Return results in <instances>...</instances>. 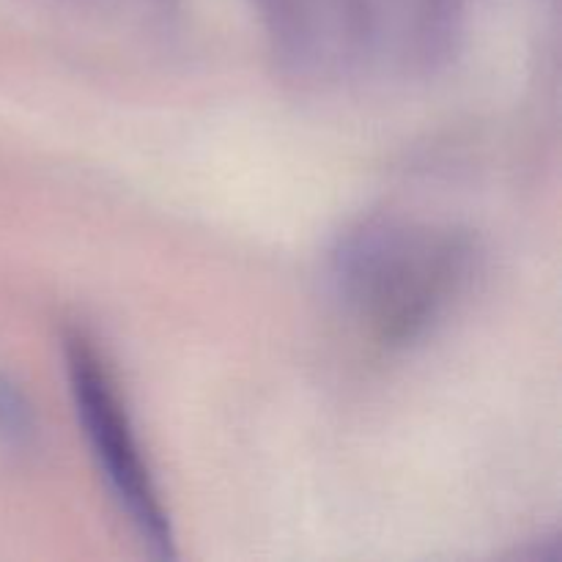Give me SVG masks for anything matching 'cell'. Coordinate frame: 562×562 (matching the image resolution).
<instances>
[{
	"instance_id": "cell-1",
	"label": "cell",
	"mask_w": 562,
	"mask_h": 562,
	"mask_svg": "<svg viewBox=\"0 0 562 562\" xmlns=\"http://www.w3.org/2000/svg\"><path fill=\"white\" fill-rule=\"evenodd\" d=\"M470 247L453 234L412 225H366L338 252L346 300L387 344L426 333L461 289Z\"/></svg>"
},
{
	"instance_id": "cell-3",
	"label": "cell",
	"mask_w": 562,
	"mask_h": 562,
	"mask_svg": "<svg viewBox=\"0 0 562 562\" xmlns=\"http://www.w3.org/2000/svg\"><path fill=\"white\" fill-rule=\"evenodd\" d=\"M33 439V412L11 379L0 376V442L25 448Z\"/></svg>"
},
{
	"instance_id": "cell-2",
	"label": "cell",
	"mask_w": 562,
	"mask_h": 562,
	"mask_svg": "<svg viewBox=\"0 0 562 562\" xmlns=\"http://www.w3.org/2000/svg\"><path fill=\"white\" fill-rule=\"evenodd\" d=\"M64 351L77 417L115 499L159 554H173L170 519L108 362L82 333L66 335Z\"/></svg>"
}]
</instances>
